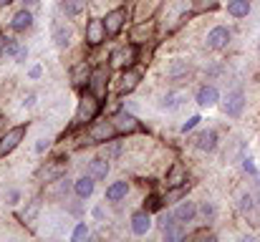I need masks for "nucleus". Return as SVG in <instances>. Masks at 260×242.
I'll return each mask as SVG.
<instances>
[{
	"label": "nucleus",
	"instance_id": "obj_1",
	"mask_svg": "<svg viewBox=\"0 0 260 242\" xmlns=\"http://www.w3.org/2000/svg\"><path fill=\"white\" fill-rule=\"evenodd\" d=\"M86 134L93 144H109V142L116 139L119 131H116V126H114L111 119H93V121L88 124Z\"/></svg>",
	"mask_w": 260,
	"mask_h": 242
},
{
	"label": "nucleus",
	"instance_id": "obj_2",
	"mask_svg": "<svg viewBox=\"0 0 260 242\" xmlns=\"http://www.w3.org/2000/svg\"><path fill=\"white\" fill-rule=\"evenodd\" d=\"M99 111H101V98H96V96L86 88V93H84L81 101H79V109H76V119H74V124L81 126V124H86V121H93V119L99 116Z\"/></svg>",
	"mask_w": 260,
	"mask_h": 242
},
{
	"label": "nucleus",
	"instance_id": "obj_3",
	"mask_svg": "<svg viewBox=\"0 0 260 242\" xmlns=\"http://www.w3.org/2000/svg\"><path fill=\"white\" fill-rule=\"evenodd\" d=\"M134 61H137V43L119 46V48H114V51H111V56H109V66H111V68H119V71L132 68V66H134Z\"/></svg>",
	"mask_w": 260,
	"mask_h": 242
},
{
	"label": "nucleus",
	"instance_id": "obj_4",
	"mask_svg": "<svg viewBox=\"0 0 260 242\" xmlns=\"http://www.w3.org/2000/svg\"><path fill=\"white\" fill-rule=\"evenodd\" d=\"M25 131H28V126H13V129H8L3 136H0V159L3 157H8L13 149H18V144L25 139Z\"/></svg>",
	"mask_w": 260,
	"mask_h": 242
},
{
	"label": "nucleus",
	"instance_id": "obj_5",
	"mask_svg": "<svg viewBox=\"0 0 260 242\" xmlns=\"http://www.w3.org/2000/svg\"><path fill=\"white\" fill-rule=\"evenodd\" d=\"M88 91L96 96V98H106V88H109V68L106 66H99L91 71V79H88Z\"/></svg>",
	"mask_w": 260,
	"mask_h": 242
},
{
	"label": "nucleus",
	"instance_id": "obj_6",
	"mask_svg": "<svg viewBox=\"0 0 260 242\" xmlns=\"http://www.w3.org/2000/svg\"><path fill=\"white\" fill-rule=\"evenodd\" d=\"M243 109H245V91H243V88H235V91H230V93L222 98V111H225V116L238 119V116L243 114Z\"/></svg>",
	"mask_w": 260,
	"mask_h": 242
},
{
	"label": "nucleus",
	"instance_id": "obj_7",
	"mask_svg": "<svg viewBox=\"0 0 260 242\" xmlns=\"http://www.w3.org/2000/svg\"><path fill=\"white\" fill-rule=\"evenodd\" d=\"M230 38H233V33H230L228 25H215V28L207 33L205 43H207V48H212V51H222V48H228Z\"/></svg>",
	"mask_w": 260,
	"mask_h": 242
},
{
	"label": "nucleus",
	"instance_id": "obj_8",
	"mask_svg": "<svg viewBox=\"0 0 260 242\" xmlns=\"http://www.w3.org/2000/svg\"><path fill=\"white\" fill-rule=\"evenodd\" d=\"M86 46L91 48H96V46H101L104 41H106V28H104V20L101 18H91L86 23Z\"/></svg>",
	"mask_w": 260,
	"mask_h": 242
},
{
	"label": "nucleus",
	"instance_id": "obj_9",
	"mask_svg": "<svg viewBox=\"0 0 260 242\" xmlns=\"http://www.w3.org/2000/svg\"><path fill=\"white\" fill-rule=\"evenodd\" d=\"M126 8H116V10H111V13H106V18H104V28H106V36H119L121 33V28H124V23H126Z\"/></svg>",
	"mask_w": 260,
	"mask_h": 242
},
{
	"label": "nucleus",
	"instance_id": "obj_10",
	"mask_svg": "<svg viewBox=\"0 0 260 242\" xmlns=\"http://www.w3.org/2000/svg\"><path fill=\"white\" fill-rule=\"evenodd\" d=\"M111 121H114V126H116L119 134H134V131H142L139 119H137L134 114H129V111H119Z\"/></svg>",
	"mask_w": 260,
	"mask_h": 242
},
{
	"label": "nucleus",
	"instance_id": "obj_11",
	"mask_svg": "<svg viewBox=\"0 0 260 242\" xmlns=\"http://www.w3.org/2000/svg\"><path fill=\"white\" fill-rule=\"evenodd\" d=\"M139 81H142V71L139 68H124L121 71V76H119V83H116V91L124 96V93H132L137 86H139Z\"/></svg>",
	"mask_w": 260,
	"mask_h": 242
},
{
	"label": "nucleus",
	"instance_id": "obj_12",
	"mask_svg": "<svg viewBox=\"0 0 260 242\" xmlns=\"http://www.w3.org/2000/svg\"><path fill=\"white\" fill-rule=\"evenodd\" d=\"M152 215H149V210H139V212H134L132 215V232L137 235V237H144L149 230H152Z\"/></svg>",
	"mask_w": 260,
	"mask_h": 242
},
{
	"label": "nucleus",
	"instance_id": "obj_13",
	"mask_svg": "<svg viewBox=\"0 0 260 242\" xmlns=\"http://www.w3.org/2000/svg\"><path fill=\"white\" fill-rule=\"evenodd\" d=\"M194 147H197L200 152L212 154V152L217 149V131H215V129H202V131L194 136Z\"/></svg>",
	"mask_w": 260,
	"mask_h": 242
},
{
	"label": "nucleus",
	"instance_id": "obj_14",
	"mask_svg": "<svg viewBox=\"0 0 260 242\" xmlns=\"http://www.w3.org/2000/svg\"><path fill=\"white\" fill-rule=\"evenodd\" d=\"M197 212H200V207H197L194 202L182 199V202L174 207V220H177L179 225H187V222H192V220L197 217Z\"/></svg>",
	"mask_w": 260,
	"mask_h": 242
},
{
	"label": "nucleus",
	"instance_id": "obj_15",
	"mask_svg": "<svg viewBox=\"0 0 260 242\" xmlns=\"http://www.w3.org/2000/svg\"><path fill=\"white\" fill-rule=\"evenodd\" d=\"M194 101H197V106H202V109H212V106L220 101V91H217L215 86H202V88L197 91Z\"/></svg>",
	"mask_w": 260,
	"mask_h": 242
},
{
	"label": "nucleus",
	"instance_id": "obj_16",
	"mask_svg": "<svg viewBox=\"0 0 260 242\" xmlns=\"http://www.w3.org/2000/svg\"><path fill=\"white\" fill-rule=\"evenodd\" d=\"M170 189L172 187H184L187 184V169H184V164L182 161H174L172 166H170V171H167V182H165Z\"/></svg>",
	"mask_w": 260,
	"mask_h": 242
},
{
	"label": "nucleus",
	"instance_id": "obj_17",
	"mask_svg": "<svg viewBox=\"0 0 260 242\" xmlns=\"http://www.w3.org/2000/svg\"><path fill=\"white\" fill-rule=\"evenodd\" d=\"M189 76V61H182V58H174L172 63L167 66V79L174 81V83H179V81H184Z\"/></svg>",
	"mask_w": 260,
	"mask_h": 242
},
{
	"label": "nucleus",
	"instance_id": "obj_18",
	"mask_svg": "<svg viewBox=\"0 0 260 242\" xmlns=\"http://www.w3.org/2000/svg\"><path fill=\"white\" fill-rule=\"evenodd\" d=\"M30 25H33V13H30L28 8L18 10V13L13 15V20H10V28H13L15 33H25Z\"/></svg>",
	"mask_w": 260,
	"mask_h": 242
},
{
	"label": "nucleus",
	"instance_id": "obj_19",
	"mask_svg": "<svg viewBox=\"0 0 260 242\" xmlns=\"http://www.w3.org/2000/svg\"><path fill=\"white\" fill-rule=\"evenodd\" d=\"M93 187H96V179L86 174V177H79L76 182H74V194L79 197V199H88L91 194H93Z\"/></svg>",
	"mask_w": 260,
	"mask_h": 242
},
{
	"label": "nucleus",
	"instance_id": "obj_20",
	"mask_svg": "<svg viewBox=\"0 0 260 242\" xmlns=\"http://www.w3.org/2000/svg\"><path fill=\"white\" fill-rule=\"evenodd\" d=\"M109 171H111L109 159H104V157H96V159L88 161V174H91L96 182H104V179L109 177Z\"/></svg>",
	"mask_w": 260,
	"mask_h": 242
},
{
	"label": "nucleus",
	"instance_id": "obj_21",
	"mask_svg": "<svg viewBox=\"0 0 260 242\" xmlns=\"http://www.w3.org/2000/svg\"><path fill=\"white\" fill-rule=\"evenodd\" d=\"M126 194H129V182L126 179H119V182L106 187V202H121Z\"/></svg>",
	"mask_w": 260,
	"mask_h": 242
},
{
	"label": "nucleus",
	"instance_id": "obj_22",
	"mask_svg": "<svg viewBox=\"0 0 260 242\" xmlns=\"http://www.w3.org/2000/svg\"><path fill=\"white\" fill-rule=\"evenodd\" d=\"M250 10H253L250 0H230L228 3V15H233V18H248Z\"/></svg>",
	"mask_w": 260,
	"mask_h": 242
},
{
	"label": "nucleus",
	"instance_id": "obj_23",
	"mask_svg": "<svg viewBox=\"0 0 260 242\" xmlns=\"http://www.w3.org/2000/svg\"><path fill=\"white\" fill-rule=\"evenodd\" d=\"M88 79H91V68H88L86 61H81V63H76L74 66V71H71V81H74V86H88Z\"/></svg>",
	"mask_w": 260,
	"mask_h": 242
},
{
	"label": "nucleus",
	"instance_id": "obj_24",
	"mask_svg": "<svg viewBox=\"0 0 260 242\" xmlns=\"http://www.w3.org/2000/svg\"><path fill=\"white\" fill-rule=\"evenodd\" d=\"M53 41H56L58 48H66V46L71 43V25L56 23V25H53Z\"/></svg>",
	"mask_w": 260,
	"mask_h": 242
},
{
	"label": "nucleus",
	"instance_id": "obj_25",
	"mask_svg": "<svg viewBox=\"0 0 260 242\" xmlns=\"http://www.w3.org/2000/svg\"><path fill=\"white\" fill-rule=\"evenodd\" d=\"M69 189H71V184L61 177V179H56V182H51V187L46 189V194L48 197H53V199H66V194H69Z\"/></svg>",
	"mask_w": 260,
	"mask_h": 242
},
{
	"label": "nucleus",
	"instance_id": "obj_26",
	"mask_svg": "<svg viewBox=\"0 0 260 242\" xmlns=\"http://www.w3.org/2000/svg\"><path fill=\"white\" fill-rule=\"evenodd\" d=\"M63 174H66V164H63V161H56L53 166L41 169V179H43V182H48V184H51V182H56V179H61Z\"/></svg>",
	"mask_w": 260,
	"mask_h": 242
},
{
	"label": "nucleus",
	"instance_id": "obj_27",
	"mask_svg": "<svg viewBox=\"0 0 260 242\" xmlns=\"http://www.w3.org/2000/svg\"><path fill=\"white\" fill-rule=\"evenodd\" d=\"M38 212H41V199L36 197V199H30V202H28L25 212L20 215V222H23V225H33V222H36V217H38Z\"/></svg>",
	"mask_w": 260,
	"mask_h": 242
},
{
	"label": "nucleus",
	"instance_id": "obj_28",
	"mask_svg": "<svg viewBox=\"0 0 260 242\" xmlns=\"http://www.w3.org/2000/svg\"><path fill=\"white\" fill-rule=\"evenodd\" d=\"M149 36H152V23H139L137 28H134V33H132V43H147L149 41Z\"/></svg>",
	"mask_w": 260,
	"mask_h": 242
},
{
	"label": "nucleus",
	"instance_id": "obj_29",
	"mask_svg": "<svg viewBox=\"0 0 260 242\" xmlns=\"http://www.w3.org/2000/svg\"><path fill=\"white\" fill-rule=\"evenodd\" d=\"M88 0H63L61 5H63V10L69 13V15H79L81 10H84V5H86Z\"/></svg>",
	"mask_w": 260,
	"mask_h": 242
},
{
	"label": "nucleus",
	"instance_id": "obj_30",
	"mask_svg": "<svg viewBox=\"0 0 260 242\" xmlns=\"http://www.w3.org/2000/svg\"><path fill=\"white\" fill-rule=\"evenodd\" d=\"M172 225H177V220H174V212H162V215H159V220H157V227L165 232V230H170Z\"/></svg>",
	"mask_w": 260,
	"mask_h": 242
},
{
	"label": "nucleus",
	"instance_id": "obj_31",
	"mask_svg": "<svg viewBox=\"0 0 260 242\" xmlns=\"http://www.w3.org/2000/svg\"><path fill=\"white\" fill-rule=\"evenodd\" d=\"M88 237V225L86 222H79L76 225V230H74V235H71V240L74 242H84Z\"/></svg>",
	"mask_w": 260,
	"mask_h": 242
},
{
	"label": "nucleus",
	"instance_id": "obj_32",
	"mask_svg": "<svg viewBox=\"0 0 260 242\" xmlns=\"http://www.w3.org/2000/svg\"><path fill=\"white\" fill-rule=\"evenodd\" d=\"M200 215H202L207 222H212V220H215V204H212V202H202V204H200Z\"/></svg>",
	"mask_w": 260,
	"mask_h": 242
},
{
	"label": "nucleus",
	"instance_id": "obj_33",
	"mask_svg": "<svg viewBox=\"0 0 260 242\" xmlns=\"http://www.w3.org/2000/svg\"><path fill=\"white\" fill-rule=\"evenodd\" d=\"M253 207H255V204H253V194H243V197H240V212L248 215V212H253Z\"/></svg>",
	"mask_w": 260,
	"mask_h": 242
},
{
	"label": "nucleus",
	"instance_id": "obj_34",
	"mask_svg": "<svg viewBox=\"0 0 260 242\" xmlns=\"http://www.w3.org/2000/svg\"><path fill=\"white\" fill-rule=\"evenodd\" d=\"M179 106V93H167L162 98V109H177Z\"/></svg>",
	"mask_w": 260,
	"mask_h": 242
},
{
	"label": "nucleus",
	"instance_id": "obj_35",
	"mask_svg": "<svg viewBox=\"0 0 260 242\" xmlns=\"http://www.w3.org/2000/svg\"><path fill=\"white\" fill-rule=\"evenodd\" d=\"M3 53H5V56H13V58H15V56L20 53V46H18L15 41H8V38H5V48H3Z\"/></svg>",
	"mask_w": 260,
	"mask_h": 242
},
{
	"label": "nucleus",
	"instance_id": "obj_36",
	"mask_svg": "<svg viewBox=\"0 0 260 242\" xmlns=\"http://www.w3.org/2000/svg\"><path fill=\"white\" fill-rule=\"evenodd\" d=\"M200 121H202L200 116H189V119H187V121L182 124V134H187V131H192V129H197V126H200Z\"/></svg>",
	"mask_w": 260,
	"mask_h": 242
},
{
	"label": "nucleus",
	"instance_id": "obj_37",
	"mask_svg": "<svg viewBox=\"0 0 260 242\" xmlns=\"http://www.w3.org/2000/svg\"><path fill=\"white\" fill-rule=\"evenodd\" d=\"M243 171L245 174H258V166L253 164V159H243Z\"/></svg>",
	"mask_w": 260,
	"mask_h": 242
},
{
	"label": "nucleus",
	"instance_id": "obj_38",
	"mask_svg": "<svg viewBox=\"0 0 260 242\" xmlns=\"http://www.w3.org/2000/svg\"><path fill=\"white\" fill-rule=\"evenodd\" d=\"M48 147H51V142H48V139H38V144H36V152H38V154H43Z\"/></svg>",
	"mask_w": 260,
	"mask_h": 242
},
{
	"label": "nucleus",
	"instance_id": "obj_39",
	"mask_svg": "<svg viewBox=\"0 0 260 242\" xmlns=\"http://www.w3.org/2000/svg\"><path fill=\"white\" fill-rule=\"evenodd\" d=\"M25 58H28V48H20V53L15 56V61L18 63H25Z\"/></svg>",
	"mask_w": 260,
	"mask_h": 242
},
{
	"label": "nucleus",
	"instance_id": "obj_40",
	"mask_svg": "<svg viewBox=\"0 0 260 242\" xmlns=\"http://www.w3.org/2000/svg\"><path fill=\"white\" fill-rule=\"evenodd\" d=\"M28 74H30V79H38V76H41V66H33Z\"/></svg>",
	"mask_w": 260,
	"mask_h": 242
},
{
	"label": "nucleus",
	"instance_id": "obj_41",
	"mask_svg": "<svg viewBox=\"0 0 260 242\" xmlns=\"http://www.w3.org/2000/svg\"><path fill=\"white\" fill-rule=\"evenodd\" d=\"M33 101H36V93H28V98H25L23 103H25V106H33Z\"/></svg>",
	"mask_w": 260,
	"mask_h": 242
},
{
	"label": "nucleus",
	"instance_id": "obj_42",
	"mask_svg": "<svg viewBox=\"0 0 260 242\" xmlns=\"http://www.w3.org/2000/svg\"><path fill=\"white\" fill-rule=\"evenodd\" d=\"M8 199H10V204H15V199H18V192H8Z\"/></svg>",
	"mask_w": 260,
	"mask_h": 242
},
{
	"label": "nucleus",
	"instance_id": "obj_43",
	"mask_svg": "<svg viewBox=\"0 0 260 242\" xmlns=\"http://www.w3.org/2000/svg\"><path fill=\"white\" fill-rule=\"evenodd\" d=\"M3 48H5V38L0 36V53H3Z\"/></svg>",
	"mask_w": 260,
	"mask_h": 242
},
{
	"label": "nucleus",
	"instance_id": "obj_44",
	"mask_svg": "<svg viewBox=\"0 0 260 242\" xmlns=\"http://www.w3.org/2000/svg\"><path fill=\"white\" fill-rule=\"evenodd\" d=\"M23 3H25V5H36L38 0H23Z\"/></svg>",
	"mask_w": 260,
	"mask_h": 242
},
{
	"label": "nucleus",
	"instance_id": "obj_45",
	"mask_svg": "<svg viewBox=\"0 0 260 242\" xmlns=\"http://www.w3.org/2000/svg\"><path fill=\"white\" fill-rule=\"evenodd\" d=\"M10 3H13V0H0V8H3V5H10Z\"/></svg>",
	"mask_w": 260,
	"mask_h": 242
},
{
	"label": "nucleus",
	"instance_id": "obj_46",
	"mask_svg": "<svg viewBox=\"0 0 260 242\" xmlns=\"http://www.w3.org/2000/svg\"><path fill=\"white\" fill-rule=\"evenodd\" d=\"M255 179H258V187H260V169H258V174H255Z\"/></svg>",
	"mask_w": 260,
	"mask_h": 242
},
{
	"label": "nucleus",
	"instance_id": "obj_47",
	"mask_svg": "<svg viewBox=\"0 0 260 242\" xmlns=\"http://www.w3.org/2000/svg\"><path fill=\"white\" fill-rule=\"evenodd\" d=\"M0 126H3V116H0Z\"/></svg>",
	"mask_w": 260,
	"mask_h": 242
}]
</instances>
